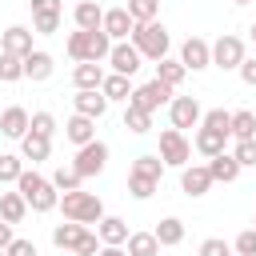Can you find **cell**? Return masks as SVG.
<instances>
[{
  "label": "cell",
  "mask_w": 256,
  "mask_h": 256,
  "mask_svg": "<svg viewBox=\"0 0 256 256\" xmlns=\"http://www.w3.org/2000/svg\"><path fill=\"white\" fill-rule=\"evenodd\" d=\"M16 192L28 200L32 212H52V208H60V188H56L48 176H40L36 168H24V172H20Z\"/></svg>",
  "instance_id": "1"
},
{
  "label": "cell",
  "mask_w": 256,
  "mask_h": 256,
  "mask_svg": "<svg viewBox=\"0 0 256 256\" xmlns=\"http://www.w3.org/2000/svg\"><path fill=\"white\" fill-rule=\"evenodd\" d=\"M64 48H68V56H72L76 64H88V60H92V64H104L108 52H112V36H108L104 28H100V32H80V28H76Z\"/></svg>",
  "instance_id": "2"
},
{
  "label": "cell",
  "mask_w": 256,
  "mask_h": 256,
  "mask_svg": "<svg viewBox=\"0 0 256 256\" xmlns=\"http://www.w3.org/2000/svg\"><path fill=\"white\" fill-rule=\"evenodd\" d=\"M52 244H56L60 252H76V256H96V252L104 248L100 236L88 232V224H72V220H64V224L52 228Z\"/></svg>",
  "instance_id": "3"
},
{
  "label": "cell",
  "mask_w": 256,
  "mask_h": 256,
  "mask_svg": "<svg viewBox=\"0 0 256 256\" xmlns=\"http://www.w3.org/2000/svg\"><path fill=\"white\" fill-rule=\"evenodd\" d=\"M60 212H64V220H72V224H100L104 220V204H100V196L96 192H60Z\"/></svg>",
  "instance_id": "4"
},
{
  "label": "cell",
  "mask_w": 256,
  "mask_h": 256,
  "mask_svg": "<svg viewBox=\"0 0 256 256\" xmlns=\"http://www.w3.org/2000/svg\"><path fill=\"white\" fill-rule=\"evenodd\" d=\"M132 44H136V52H140L144 60L160 64V60L168 56V48H172V36H168V28H164L160 20H152V24H136V28H132Z\"/></svg>",
  "instance_id": "5"
},
{
  "label": "cell",
  "mask_w": 256,
  "mask_h": 256,
  "mask_svg": "<svg viewBox=\"0 0 256 256\" xmlns=\"http://www.w3.org/2000/svg\"><path fill=\"white\" fill-rule=\"evenodd\" d=\"M156 156H160L168 168H188V160H192V140H188L184 132H176V128H164Z\"/></svg>",
  "instance_id": "6"
},
{
  "label": "cell",
  "mask_w": 256,
  "mask_h": 256,
  "mask_svg": "<svg viewBox=\"0 0 256 256\" xmlns=\"http://www.w3.org/2000/svg\"><path fill=\"white\" fill-rule=\"evenodd\" d=\"M244 56H248V52H244V40H240V36L224 32V36L212 40V64H216V68H224V72H228V68H240Z\"/></svg>",
  "instance_id": "7"
},
{
  "label": "cell",
  "mask_w": 256,
  "mask_h": 256,
  "mask_svg": "<svg viewBox=\"0 0 256 256\" xmlns=\"http://www.w3.org/2000/svg\"><path fill=\"white\" fill-rule=\"evenodd\" d=\"M168 120H172L176 132H184V128H200L204 108H200L196 96H172V104H168Z\"/></svg>",
  "instance_id": "8"
},
{
  "label": "cell",
  "mask_w": 256,
  "mask_h": 256,
  "mask_svg": "<svg viewBox=\"0 0 256 256\" xmlns=\"http://www.w3.org/2000/svg\"><path fill=\"white\" fill-rule=\"evenodd\" d=\"M104 164H108V144H104V140H92V144L76 148V156H72V168H76L84 180H88V176H100Z\"/></svg>",
  "instance_id": "9"
},
{
  "label": "cell",
  "mask_w": 256,
  "mask_h": 256,
  "mask_svg": "<svg viewBox=\"0 0 256 256\" xmlns=\"http://www.w3.org/2000/svg\"><path fill=\"white\" fill-rule=\"evenodd\" d=\"M172 92H176V88H168V84H160V80L152 76L148 84H136V92H132L128 104H136V108H144V112H156V108L172 104Z\"/></svg>",
  "instance_id": "10"
},
{
  "label": "cell",
  "mask_w": 256,
  "mask_h": 256,
  "mask_svg": "<svg viewBox=\"0 0 256 256\" xmlns=\"http://www.w3.org/2000/svg\"><path fill=\"white\" fill-rule=\"evenodd\" d=\"M188 72H204V68H212V44L204 40V36H188L184 44H180V56H176Z\"/></svg>",
  "instance_id": "11"
},
{
  "label": "cell",
  "mask_w": 256,
  "mask_h": 256,
  "mask_svg": "<svg viewBox=\"0 0 256 256\" xmlns=\"http://www.w3.org/2000/svg\"><path fill=\"white\" fill-rule=\"evenodd\" d=\"M108 64H112V72H120V76H128V80H132V76L144 68V56L136 52V44H132V40H120V44H112Z\"/></svg>",
  "instance_id": "12"
},
{
  "label": "cell",
  "mask_w": 256,
  "mask_h": 256,
  "mask_svg": "<svg viewBox=\"0 0 256 256\" xmlns=\"http://www.w3.org/2000/svg\"><path fill=\"white\" fill-rule=\"evenodd\" d=\"M28 128H32V112H28V108L8 104V108L0 112V136H4V140H24Z\"/></svg>",
  "instance_id": "13"
},
{
  "label": "cell",
  "mask_w": 256,
  "mask_h": 256,
  "mask_svg": "<svg viewBox=\"0 0 256 256\" xmlns=\"http://www.w3.org/2000/svg\"><path fill=\"white\" fill-rule=\"evenodd\" d=\"M32 36H36L32 28L12 24V28H4V32H0V52H12V56H20V60H24V56H32V52H36V48H32Z\"/></svg>",
  "instance_id": "14"
},
{
  "label": "cell",
  "mask_w": 256,
  "mask_h": 256,
  "mask_svg": "<svg viewBox=\"0 0 256 256\" xmlns=\"http://www.w3.org/2000/svg\"><path fill=\"white\" fill-rule=\"evenodd\" d=\"M216 180H212V172H208V164H188V168H180V192L184 196H204L208 188H212Z\"/></svg>",
  "instance_id": "15"
},
{
  "label": "cell",
  "mask_w": 256,
  "mask_h": 256,
  "mask_svg": "<svg viewBox=\"0 0 256 256\" xmlns=\"http://www.w3.org/2000/svg\"><path fill=\"white\" fill-rule=\"evenodd\" d=\"M64 140H68V144H76V148L92 144V140H96V120H92V116L72 112V116L64 120Z\"/></svg>",
  "instance_id": "16"
},
{
  "label": "cell",
  "mask_w": 256,
  "mask_h": 256,
  "mask_svg": "<svg viewBox=\"0 0 256 256\" xmlns=\"http://www.w3.org/2000/svg\"><path fill=\"white\" fill-rule=\"evenodd\" d=\"M132 28H136V20L128 16V8H104V32L112 36V44L132 40Z\"/></svg>",
  "instance_id": "17"
},
{
  "label": "cell",
  "mask_w": 256,
  "mask_h": 256,
  "mask_svg": "<svg viewBox=\"0 0 256 256\" xmlns=\"http://www.w3.org/2000/svg\"><path fill=\"white\" fill-rule=\"evenodd\" d=\"M96 236H100L104 248H124L132 232H128V220H120V216H104V220L96 224Z\"/></svg>",
  "instance_id": "18"
},
{
  "label": "cell",
  "mask_w": 256,
  "mask_h": 256,
  "mask_svg": "<svg viewBox=\"0 0 256 256\" xmlns=\"http://www.w3.org/2000/svg\"><path fill=\"white\" fill-rule=\"evenodd\" d=\"M72 24H76L80 32H100V28H104V8H100L96 0H80V4L72 8Z\"/></svg>",
  "instance_id": "19"
},
{
  "label": "cell",
  "mask_w": 256,
  "mask_h": 256,
  "mask_svg": "<svg viewBox=\"0 0 256 256\" xmlns=\"http://www.w3.org/2000/svg\"><path fill=\"white\" fill-rule=\"evenodd\" d=\"M72 108H76L80 116H92V120H100V116L108 112V96H104L100 88H84V92H76V96H72Z\"/></svg>",
  "instance_id": "20"
},
{
  "label": "cell",
  "mask_w": 256,
  "mask_h": 256,
  "mask_svg": "<svg viewBox=\"0 0 256 256\" xmlns=\"http://www.w3.org/2000/svg\"><path fill=\"white\" fill-rule=\"evenodd\" d=\"M228 140H232L228 132H216V128H204V124H200V128H196V136H192V148H196L200 156H208V160H212V156H220V152H224V144H228Z\"/></svg>",
  "instance_id": "21"
},
{
  "label": "cell",
  "mask_w": 256,
  "mask_h": 256,
  "mask_svg": "<svg viewBox=\"0 0 256 256\" xmlns=\"http://www.w3.org/2000/svg\"><path fill=\"white\" fill-rule=\"evenodd\" d=\"M52 68H56V60H52V52H44V48H36L32 56H24V80H32V84H44V80L52 76Z\"/></svg>",
  "instance_id": "22"
},
{
  "label": "cell",
  "mask_w": 256,
  "mask_h": 256,
  "mask_svg": "<svg viewBox=\"0 0 256 256\" xmlns=\"http://www.w3.org/2000/svg\"><path fill=\"white\" fill-rule=\"evenodd\" d=\"M104 76H108V72H104V64H92V60L72 68V84H76V92H84V88H100V84H104Z\"/></svg>",
  "instance_id": "23"
},
{
  "label": "cell",
  "mask_w": 256,
  "mask_h": 256,
  "mask_svg": "<svg viewBox=\"0 0 256 256\" xmlns=\"http://www.w3.org/2000/svg\"><path fill=\"white\" fill-rule=\"evenodd\" d=\"M208 172H212V180H216V184H232V180L240 176V164H236V156H232V152H220V156H212V160H208Z\"/></svg>",
  "instance_id": "24"
},
{
  "label": "cell",
  "mask_w": 256,
  "mask_h": 256,
  "mask_svg": "<svg viewBox=\"0 0 256 256\" xmlns=\"http://www.w3.org/2000/svg\"><path fill=\"white\" fill-rule=\"evenodd\" d=\"M100 92L108 96V104H112V100H124V104H128L136 88H132V80H128V76H120V72H108V76H104V84H100Z\"/></svg>",
  "instance_id": "25"
},
{
  "label": "cell",
  "mask_w": 256,
  "mask_h": 256,
  "mask_svg": "<svg viewBox=\"0 0 256 256\" xmlns=\"http://www.w3.org/2000/svg\"><path fill=\"white\" fill-rule=\"evenodd\" d=\"M20 156H24V160H32V164H40V160H48V156H52V140H48V136L28 132V136L20 140Z\"/></svg>",
  "instance_id": "26"
},
{
  "label": "cell",
  "mask_w": 256,
  "mask_h": 256,
  "mask_svg": "<svg viewBox=\"0 0 256 256\" xmlns=\"http://www.w3.org/2000/svg\"><path fill=\"white\" fill-rule=\"evenodd\" d=\"M24 216H28V200H24L20 192H0V220L20 224Z\"/></svg>",
  "instance_id": "27"
},
{
  "label": "cell",
  "mask_w": 256,
  "mask_h": 256,
  "mask_svg": "<svg viewBox=\"0 0 256 256\" xmlns=\"http://www.w3.org/2000/svg\"><path fill=\"white\" fill-rule=\"evenodd\" d=\"M152 232H156L160 248H176V244L184 240V220H180V216H164V220H160Z\"/></svg>",
  "instance_id": "28"
},
{
  "label": "cell",
  "mask_w": 256,
  "mask_h": 256,
  "mask_svg": "<svg viewBox=\"0 0 256 256\" xmlns=\"http://www.w3.org/2000/svg\"><path fill=\"white\" fill-rule=\"evenodd\" d=\"M124 252L128 256H160V240H156V232H132Z\"/></svg>",
  "instance_id": "29"
},
{
  "label": "cell",
  "mask_w": 256,
  "mask_h": 256,
  "mask_svg": "<svg viewBox=\"0 0 256 256\" xmlns=\"http://www.w3.org/2000/svg\"><path fill=\"white\" fill-rule=\"evenodd\" d=\"M184 76H188V68H184L180 60H172V56H164V60L156 64V80H160V84H168V88H180V84H184Z\"/></svg>",
  "instance_id": "30"
},
{
  "label": "cell",
  "mask_w": 256,
  "mask_h": 256,
  "mask_svg": "<svg viewBox=\"0 0 256 256\" xmlns=\"http://www.w3.org/2000/svg\"><path fill=\"white\" fill-rule=\"evenodd\" d=\"M156 188H160V180H152V176H144V172H128V196H132V200H152Z\"/></svg>",
  "instance_id": "31"
},
{
  "label": "cell",
  "mask_w": 256,
  "mask_h": 256,
  "mask_svg": "<svg viewBox=\"0 0 256 256\" xmlns=\"http://www.w3.org/2000/svg\"><path fill=\"white\" fill-rule=\"evenodd\" d=\"M124 128L136 132V136L152 132V112H144V108H136V104H124Z\"/></svg>",
  "instance_id": "32"
},
{
  "label": "cell",
  "mask_w": 256,
  "mask_h": 256,
  "mask_svg": "<svg viewBox=\"0 0 256 256\" xmlns=\"http://www.w3.org/2000/svg\"><path fill=\"white\" fill-rule=\"evenodd\" d=\"M232 140H256V112H232Z\"/></svg>",
  "instance_id": "33"
},
{
  "label": "cell",
  "mask_w": 256,
  "mask_h": 256,
  "mask_svg": "<svg viewBox=\"0 0 256 256\" xmlns=\"http://www.w3.org/2000/svg\"><path fill=\"white\" fill-rule=\"evenodd\" d=\"M124 8H128V16H132L136 24H152V20L160 16V0H128Z\"/></svg>",
  "instance_id": "34"
},
{
  "label": "cell",
  "mask_w": 256,
  "mask_h": 256,
  "mask_svg": "<svg viewBox=\"0 0 256 256\" xmlns=\"http://www.w3.org/2000/svg\"><path fill=\"white\" fill-rule=\"evenodd\" d=\"M52 184L60 188V192H80V184H84V176L72 168V164H60L56 172H52Z\"/></svg>",
  "instance_id": "35"
},
{
  "label": "cell",
  "mask_w": 256,
  "mask_h": 256,
  "mask_svg": "<svg viewBox=\"0 0 256 256\" xmlns=\"http://www.w3.org/2000/svg\"><path fill=\"white\" fill-rule=\"evenodd\" d=\"M24 80V60L12 52H0V84H16Z\"/></svg>",
  "instance_id": "36"
},
{
  "label": "cell",
  "mask_w": 256,
  "mask_h": 256,
  "mask_svg": "<svg viewBox=\"0 0 256 256\" xmlns=\"http://www.w3.org/2000/svg\"><path fill=\"white\" fill-rule=\"evenodd\" d=\"M24 172V156L16 152H0V184H16Z\"/></svg>",
  "instance_id": "37"
},
{
  "label": "cell",
  "mask_w": 256,
  "mask_h": 256,
  "mask_svg": "<svg viewBox=\"0 0 256 256\" xmlns=\"http://www.w3.org/2000/svg\"><path fill=\"white\" fill-rule=\"evenodd\" d=\"M200 124H204V128H216V132H228V136H232V112H224V108H208Z\"/></svg>",
  "instance_id": "38"
},
{
  "label": "cell",
  "mask_w": 256,
  "mask_h": 256,
  "mask_svg": "<svg viewBox=\"0 0 256 256\" xmlns=\"http://www.w3.org/2000/svg\"><path fill=\"white\" fill-rule=\"evenodd\" d=\"M28 132L52 140V136H56V116H52V112H32V128H28Z\"/></svg>",
  "instance_id": "39"
},
{
  "label": "cell",
  "mask_w": 256,
  "mask_h": 256,
  "mask_svg": "<svg viewBox=\"0 0 256 256\" xmlns=\"http://www.w3.org/2000/svg\"><path fill=\"white\" fill-rule=\"evenodd\" d=\"M232 156H236L240 168H256V140H236Z\"/></svg>",
  "instance_id": "40"
},
{
  "label": "cell",
  "mask_w": 256,
  "mask_h": 256,
  "mask_svg": "<svg viewBox=\"0 0 256 256\" xmlns=\"http://www.w3.org/2000/svg\"><path fill=\"white\" fill-rule=\"evenodd\" d=\"M32 32H36V36H52V32H60V16H56V12L32 16Z\"/></svg>",
  "instance_id": "41"
},
{
  "label": "cell",
  "mask_w": 256,
  "mask_h": 256,
  "mask_svg": "<svg viewBox=\"0 0 256 256\" xmlns=\"http://www.w3.org/2000/svg\"><path fill=\"white\" fill-rule=\"evenodd\" d=\"M232 252H236V256H256V228H244V232L232 240Z\"/></svg>",
  "instance_id": "42"
},
{
  "label": "cell",
  "mask_w": 256,
  "mask_h": 256,
  "mask_svg": "<svg viewBox=\"0 0 256 256\" xmlns=\"http://www.w3.org/2000/svg\"><path fill=\"white\" fill-rule=\"evenodd\" d=\"M196 256H232V244L220 240V236H208V240L196 248Z\"/></svg>",
  "instance_id": "43"
},
{
  "label": "cell",
  "mask_w": 256,
  "mask_h": 256,
  "mask_svg": "<svg viewBox=\"0 0 256 256\" xmlns=\"http://www.w3.org/2000/svg\"><path fill=\"white\" fill-rule=\"evenodd\" d=\"M4 252H8V256H36V244H32V240H24V236H16Z\"/></svg>",
  "instance_id": "44"
},
{
  "label": "cell",
  "mask_w": 256,
  "mask_h": 256,
  "mask_svg": "<svg viewBox=\"0 0 256 256\" xmlns=\"http://www.w3.org/2000/svg\"><path fill=\"white\" fill-rule=\"evenodd\" d=\"M44 12L64 16V4H60V0H32V16H44Z\"/></svg>",
  "instance_id": "45"
},
{
  "label": "cell",
  "mask_w": 256,
  "mask_h": 256,
  "mask_svg": "<svg viewBox=\"0 0 256 256\" xmlns=\"http://www.w3.org/2000/svg\"><path fill=\"white\" fill-rule=\"evenodd\" d=\"M236 72H240V80H244L248 88H256V56H244V64H240Z\"/></svg>",
  "instance_id": "46"
},
{
  "label": "cell",
  "mask_w": 256,
  "mask_h": 256,
  "mask_svg": "<svg viewBox=\"0 0 256 256\" xmlns=\"http://www.w3.org/2000/svg\"><path fill=\"white\" fill-rule=\"evenodd\" d=\"M12 240H16V236H12V224H8V220H0V248H8Z\"/></svg>",
  "instance_id": "47"
},
{
  "label": "cell",
  "mask_w": 256,
  "mask_h": 256,
  "mask_svg": "<svg viewBox=\"0 0 256 256\" xmlns=\"http://www.w3.org/2000/svg\"><path fill=\"white\" fill-rule=\"evenodd\" d=\"M96 256H128V252H124V248H100Z\"/></svg>",
  "instance_id": "48"
},
{
  "label": "cell",
  "mask_w": 256,
  "mask_h": 256,
  "mask_svg": "<svg viewBox=\"0 0 256 256\" xmlns=\"http://www.w3.org/2000/svg\"><path fill=\"white\" fill-rule=\"evenodd\" d=\"M248 36H252V44H256V20H252V28H248Z\"/></svg>",
  "instance_id": "49"
},
{
  "label": "cell",
  "mask_w": 256,
  "mask_h": 256,
  "mask_svg": "<svg viewBox=\"0 0 256 256\" xmlns=\"http://www.w3.org/2000/svg\"><path fill=\"white\" fill-rule=\"evenodd\" d=\"M232 4H236V8H244V4H252V0H232Z\"/></svg>",
  "instance_id": "50"
},
{
  "label": "cell",
  "mask_w": 256,
  "mask_h": 256,
  "mask_svg": "<svg viewBox=\"0 0 256 256\" xmlns=\"http://www.w3.org/2000/svg\"><path fill=\"white\" fill-rule=\"evenodd\" d=\"M0 256H8V252H4V248H0Z\"/></svg>",
  "instance_id": "51"
},
{
  "label": "cell",
  "mask_w": 256,
  "mask_h": 256,
  "mask_svg": "<svg viewBox=\"0 0 256 256\" xmlns=\"http://www.w3.org/2000/svg\"><path fill=\"white\" fill-rule=\"evenodd\" d=\"M252 228H256V216H252Z\"/></svg>",
  "instance_id": "52"
},
{
  "label": "cell",
  "mask_w": 256,
  "mask_h": 256,
  "mask_svg": "<svg viewBox=\"0 0 256 256\" xmlns=\"http://www.w3.org/2000/svg\"><path fill=\"white\" fill-rule=\"evenodd\" d=\"M232 256H236V252H232Z\"/></svg>",
  "instance_id": "53"
},
{
  "label": "cell",
  "mask_w": 256,
  "mask_h": 256,
  "mask_svg": "<svg viewBox=\"0 0 256 256\" xmlns=\"http://www.w3.org/2000/svg\"><path fill=\"white\" fill-rule=\"evenodd\" d=\"M0 112H4V108H0Z\"/></svg>",
  "instance_id": "54"
}]
</instances>
